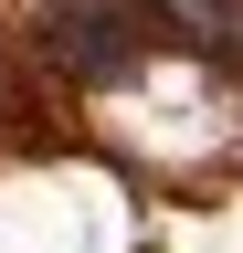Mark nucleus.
Wrapping results in <instances>:
<instances>
[{"mask_svg":"<svg viewBox=\"0 0 243 253\" xmlns=\"http://www.w3.org/2000/svg\"><path fill=\"white\" fill-rule=\"evenodd\" d=\"M43 32H53V63H64V74H85V84H138V63H148L138 21L106 11V0H53Z\"/></svg>","mask_w":243,"mask_h":253,"instance_id":"obj_1","label":"nucleus"}]
</instances>
